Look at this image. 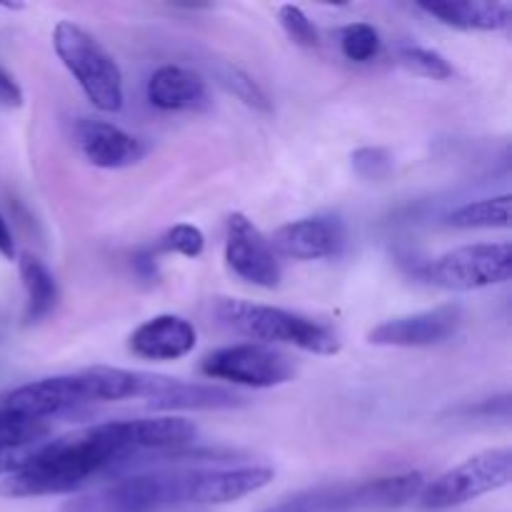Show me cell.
Returning <instances> with one entry per match:
<instances>
[{"instance_id": "obj_2", "label": "cell", "mask_w": 512, "mask_h": 512, "mask_svg": "<svg viewBox=\"0 0 512 512\" xmlns=\"http://www.w3.org/2000/svg\"><path fill=\"white\" fill-rule=\"evenodd\" d=\"M140 423L108 420L45 440L25 468L0 483L3 498H45L83 490L93 480H118L130 475L145 458Z\"/></svg>"}, {"instance_id": "obj_19", "label": "cell", "mask_w": 512, "mask_h": 512, "mask_svg": "<svg viewBox=\"0 0 512 512\" xmlns=\"http://www.w3.org/2000/svg\"><path fill=\"white\" fill-rule=\"evenodd\" d=\"M510 205H512V198L508 193L498 195V198H485V200H475V203H465L448 215V225L458 230L510 228Z\"/></svg>"}, {"instance_id": "obj_7", "label": "cell", "mask_w": 512, "mask_h": 512, "mask_svg": "<svg viewBox=\"0 0 512 512\" xmlns=\"http://www.w3.org/2000/svg\"><path fill=\"white\" fill-rule=\"evenodd\" d=\"M512 275V245L478 243L463 245L440 255L428 265V280L443 290L470 293L490 285L508 283Z\"/></svg>"}, {"instance_id": "obj_22", "label": "cell", "mask_w": 512, "mask_h": 512, "mask_svg": "<svg viewBox=\"0 0 512 512\" xmlns=\"http://www.w3.org/2000/svg\"><path fill=\"white\" fill-rule=\"evenodd\" d=\"M218 78L220 83H223L230 93L238 95L245 105H250V108L255 110H263V113H270L273 103H270L268 93H265L248 73H243V70L235 68V65H223V68L218 70Z\"/></svg>"}, {"instance_id": "obj_14", "label": "cell", "mask_w": 512, "mask_h": 512, "mask_svg": "<svg viewBox=\"0 0 512 512\" xmlns=\"http://www.w3.org/2000/svg\"><path fill=\"white\" fill-rule=\"evenodd\" d=\"M195 343H198V333L188 320L163 313L135 328L128 345L138 358L165 363V360H180L193 353Z\"/></svg>"}, {"instance_id": "obj_13", "label": "cell", "mask_w": 512, "mask_h": 512, "mask_svg": "<svg viewBox=\"0 0 512 512\" xmlns=\"http://www.w3.org/2000/svg\"><path fill=\"white\" fill-rule=\"evenodd\" d=\"M345 240L348 233L338 218H303L275 230L270 248L293 260H323L338 258Z\"/></svg>"}, {"instance_id": "obj_31", "label": "cell", "mask_w": 512, "mask_h": 512, "mask_svg": "<svg viewBox=\"0 0 512 512\" xmlns=\"http://www.w3.org/2000/svg\"><path fill=\"white\" fill-rule=\"evenodd\" d=\"M270 512H298V510H283V508H280V510H270Z\"/></svg>"}, {"instance_id": "obj_8", "label": "cell", "mask_w": 512, "mask_h": 512, "mask_svg": "<svg viewBox=\"0 0 512 512\" xmlns=\"http://www.w3.org/2000/svg\"><path fill=\"white\" fill-rule=\"evenodd\" d=\"M200 370L205 378L225 380V383L255 390L278 388V385L290 383L298 373L290 355L280 353L273 345L260 343H240L213 350L210 355H205Z\"/></svg>"}, {"instance_id": "obj_3", "label": "cell", "mask_w": 512, "mask_h": 512, "mask_svg": "<svg viewBox=\"0 0 512 512\" xmlns=\"http://www.w3.org/2000/svg\"><path fill=\"white\" fill-rule=\"evenodd\" d=\"M215 318L233 333L258 340L260 345H293L313 355H335L340 350V338L335 330L283 308L220 298L215 303Z\"/></svg>"}, {"instance_id": "obj_20", "label": "cell", "mask_w": 512, "mask_h": 512, "mask_svg": "<svg viewBox=\"0 0 512 512\" xmlns=\"http://www.w3.org/2000/svg\"><path fill=\"white\" fill-rule=\"evenodd\" d=\"M340 50L353 63H370L380 53V33L370 23H350L340 30Z\"/></svg>"}, {"instance_id": "obj_17", "label": "cell", "mask_w": 512, "mask_h": 512, "mask_svg": "<svg viewBox=\"0 0 512 512\" xmlns=\"http://www.w3.org/2000/svg\"><path fill=\"white\" fill-rule=\"evenodd\" d=\"M245 403L248 400L235 390L220 388V385L183 383L173 378L165 393L148 405L155 410H235L243 408Z\"/></svg>"}, {"instance_id": "obj_24", "label": "cell", "mask_w": 512, "mask_h": 512, "mask_svg": "<svg viewBox=\"0 0 512 512\" xmlns=\"http://www.w3.org/2000/svg\"><path fill=\"white\" fill-rule=\"evenodd\" d=\"M205 248V235L200 233V228L188 223L173 225L163 238L158 240V250H165V253H178L185 255V258H198Z\"/></svg>"}, {"instance_id": "obj_26", "label": "cell", "mask_w": 512, "mask_h": 512, "mask_svg": "<svg viewBox=\"0 0 512 512\" xmlns=\"http://www.w3.org/2000/svg\"><path fill=\"white\" fill-rule=\"evenodd\" d=\"M353 170L363 180H385L393 170V155L385 148H360L353 153Z\"/></svg>"}, {"instance_id": "obj_5", "label": "cell", "mask_w": 512, "mask_h": 512, "mask_svg": "<svg viewBox=\"0 0 512 512\" xmlns=\"http://www.w3.org/2000/svg\"><path fill=\"white\" fill-rule=\"evenodd\" d=\"M425 488L423 473L385 475V478L360 480V483H340L328 488L310 490L295 495L283 510L298 512H370V510H395L418 500Z\"/></svg>"}, {"instance_id": "obj_25", "label": "cell", "mask_w": 512, "mask_h": 512, "mask_svg": "<svg viewBox=\"0 0 512 512\" xmlns=\"http://www.w3.org/2000/svg\"><path fill=\"white\" fill-rule=\"evenodd\" d=\"M278 20L293 43L303 45V48H318L320 43L318 28H315L313 20H310L298 5H283V8L278 10Z\"/></svg>"}, {"instance_id": "obj_10", "label": "cell", "mask_w": 512, "mask_h": 512, "mask_svg": "<svg viewBox=\"0 0 512 512\" xmlns=\"http://www.w3.org/2000/svg\"><path fill=\"white\" fill-rule=\"evenodd\" d=\"M225 263L240 280L258 288H278L283 270L278 255L270 248V240L243 213L228 218L225 235Z\"/></svg>"}, {"instance_id": "obj_29", "label": "cell", "mask_w": 512, "mask_h": 512, "mask_svg": "<svg viewBox=\"0 0 512 512\" xmlns=\"http://www.w3.org/2000/svg\"><path fill=\"white\" fill-rule=\"evenodd\" d=\"M0 255H3L5 260H13L15 255V240H13V233H10L8 223H5V218L0 215Z\"/></svg>"}, {"instance_id": "obj_18", "label": "cell", "mask_w": 512, "mask_h": 512, "mask_svg": "<svg viewBox=\"0 0 512 512\" xmlns=\"http://www.w3.org/2000/svg\"><path fill=\"white\" fill-rule=\"evenodd\" d=\"M18 273L20 280H23L25 295H28V303H25V320H28V323H40V320L48 318V315L53 313L55 305H58V283H55L48 265L30 253H23L18 258Z\"/></svg>"}, {"instance_id": "obj_16", "label": "cell", "mask_w": 512, "mask_h": 512, "mask_svg": "<svg viewBox=\"0 0 512 512\" xmlns=\"http://www.w3.org/2000/svg\"><path fill=\"white\" fill-rule=\"evenodd\" d=\"M423 13L458 30H503L510 25L512 10L505 3L490 0H465V3H420Z\"/></svg>"}, {"instance_id": "obj_21", "label": "cell", "mask_w": 512, "mask_h": 512, "mask_svg": "<svg viewBox=\"0 0 512 512\" xmlns=\"http://www.w3.org/2000/svg\"><path fill=\"white\" fill-rule=\"evenodd\" d=\"M400 63L408 70H413L415 75H423V78H453V65L445 60V55H440L433 48H423V45H405V48H400Z\"/></svg>"}, {"instance_id": "obj_6", "label": "cell", "mask_w": 512, "mask_h": 512, "mask_svg": "<svg viewBox=\"0 0 512 512\" xmlns=\"http://www.w3.org/2000/svg\"><path fill=\"white\" fill-rule=\"evenodd\" d=\"M512 475V450L493 448L463 460L450 468L448 473L438 475L433 483H425L420 490L418 503L423 510H450L458 505L478 500L483 495L508 488Z\"/></svg>"}, {"instance_id": "obj_9", "label": "cell", "mask_w": 512, "mask_h": 512, "mask_svg": "<svg viewBox=\"0 0 512 512\" xmlns=\"http://www.w3.org/2000/svg\"><path fill=\"white\" fill-rule=\"evenodd\" d=\"M93 403L95 393L88 370L33 380V383H25L0 395V410H10V413L33 420L58 418V415L75 413V410Z\"/></svg>"}, {"instance_id": "obj_23", "label": "cell", "mask_w": 512, "mask_h": 512, "mask_svg": "<svg viewBox=\"0 0 512 512\" xmlns=\"http://www.w3.org/2000/svg\"><path fill=\"white\" fill-rule=\"evenodd\" d=\"M48 420H33L25 415L0 410V440H18V443H43L50 438Z\"/></svg>"}, {"instance_id": "obj_12", "label": "cell", "mask_w": 512, "mask_h": 512, "mask_svg": "<svg viewBox=\"0 0 512 512\" xmlns=\"http://www.w3.org/2000/svg\"><path fill=\"white\" fill-rule=\"evenodd\" d=\"M73 138L83 158L103 170L128 168V165L140 163L148 153L143 140L125 133L123 128L108 120L80 118L73 128Z\"/></svg>"}, {"instance_id": "obj_4", "label": "cell", "mask_w": 512, "mask_h": 512, "mask_svg": "<svg viewBox=\"0 0 512 512\" xmlns=\"http://www.w3.org/2000/svg\"><path fill=\"white\" fill-rule=\"evenodd\" d=\"M53 48L95 108L103 113L123 108L120 65L95 35L70 20H60L53 28Z\"/></svg>"}, {"instance_id": "obj_11", "label": "cell", "mask_w": 512, "mask_h": 512, "mask_svg": "<svg viewBox=\"0 0 512 512\" xmlns=\"http://www.w3.org/2000/svg\"><path fill=\"white\" fill-rule=\"evenodd\" d=\"M460 325H463V308L458 303H448L423 313L385 320L370 330L368 340L383 348H430L453 338Z\"/></svg>"}, {"instance_id": "obj_30", "label": "cell", "mask_w": 512, "mask_h": 512, "mask_svg": "<svg viewBox=\"0 0 512 512\" xmlns=\"http://www.w3.org/2000/svg\"><path fill=\"white\" fill-rule=\"evenodd\" d=\"M135 268H138L140 273H143L148 280L158 275V270H155V260L150 258V255H145V253H140L138 258H135Z\"/></svg>"}, {"instance_id": "obj_15", "label": "cell", "mask_w": 512, "mask_h": 512, "mask_svg": "<svg viewBox=\"0 0 512 512\" xmlns=\"http://www.w3.org/2000/svg\"><path fill=\"white\" fill-rule=\"evenodd\" d=\"M150 105L158 110H208L210 108V93L208 83L200 78L195 70L183 68V65H160L148 80Z\"/></svg>"}, {"instance_id": "obj_1", "label": "cell", "mask_w": 512, "mask_h": 512, "mask_svg": "<svg viewBox=\"0 0 512 512\" xmlns=\"http://www.w3.org/2000/svg\"><path fill=\"white\" fill-rule=\"evenodd\" d=\"M268 465H228L218 453L185 450L178 463L135 470L68 500L60 512H160L183 505H225L268 488Z\"/></svg>"}, {"instance_id": "obj_27", "label": "cell", "mask_w": 512, "mask_h": 512, "mask_svg": "<svg viewBox=\"0 0 512 512\" xmlns=\"http://www.w3.org/2000/svg\"><path fill=\"white\" fill-rule=\"evenodd\" d=\"M45 443V440H43ZM43 443H18V440H0V478L18 473L28 465Z\"/></svg>"}, {"instance_id": "obj_28", "label": "cell", "mask_w": 512, "mask_h": 512, "mask_svg": "<svg viewBox=\"0 0 512 512\" xmlns=\"http://www.w3.org/2000/svg\"><path fill=\"white\" fill-rule=\"evenodd\" d=\"M0 103L8 105V108H18V105H23V90H20V85L15 83L13 75L5 73L3 68H0Z\"/></svg>"}]
</instances>
